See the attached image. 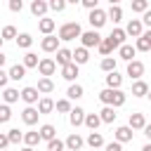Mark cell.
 Listing matches in <instances>:
<instances>
[{
  "instance_id": "cell-47",
  "label": "cell",
  "mask_w": 151,
  "mask_h": 151,
  "mask_svg": "<svg viewBox=\"0 0 151 151\" xmlns=\"http://www.w3.org/2000/svg\"><path fill=\"white\" fill-rule=\"evenodd\" d=\"M104 151H123V144H120V142H116V139H113V142H109V144H106V146H104Z\"/></svg>"
},
{
  "instance_id": "cell-25",
  "label": "cell",
  "mask_w": 151,
  "mask_h": 151,
  "mask_svg": "<svg viewBox=\"0 0 151 151\" xmlns=\"http://www.w3.org/2000/svg\"><path fill=\"white\" fill-rule=\"evenodd\" d=\"M40 142H42V137H40V132H38V130H28V132H24V144H26V146H31V149H33V146H35V144H40Z\"/></svg>"
},
{
  "instance_id": "cell-19",
  "label": "cell",
  "mask_w": 151,
  "mask_h": 151,
  "mask_svg": "<svg viewBox=\"0 0 151 151\" xmlns=\"http://www.w3.org/2000/svg\"><path fill=\"white\" fill-rule=\"evenodd\" d=\"M54 61H57V66L64 68V66H68V64L73 61V52H71L68 47H61V50L57 52V59H54Z\"/></svg>"
},
{
  "instance_id": "cell-28",
  "label": "cell",
  "mask_w": 151,
  "mask_h": 151,
  "mask_svg": "<svg viewBox=\"0 0 151 151\" xmlns=\"http://www.w3.org/2000/svg\"><path fill=\"white\" fill-rule=\"evenodd\" d=\"M35 87H38L40 94H50V92H54V80L52 78H40Z\"/></svg>"
},
{
  "instance_id": "cell-37",
  "label": "cell",
  "mask_w": 151,
  "mask_h": 151,
  "mask_svg": "<svg viewBox=\"0 0 151 151\" xmlns=\"http://www.w3.org/2000/svg\"><path fill=\"white\" fill-rule=\"evenodd\" d=\"M99 66H101L104 73H113V71H116V57H104Z\"/></svg>"
},
{
  "instance_id": "cell-55",
  "label": "cell",
  "mask_w": 151,
  "mask_h": 151,
  "mask_svg": "<svg viewBox=\"0 0 151 151\" xmlns=\"http://www.w3.org/2000/svg\"><path fill=\"white\" fill-rule=\"evenodd\" d=\"M142 38H146V40L151 42V28H149V31H144V35H142Z\"/></svg>"
},
{
  "instance_id": "cell-12",
  "label": "cell",
  "mask_w": 151,
  "mask_h": 151,
  "mask_svg": "<svg viewBox=\"0 0 151 151\" xmlns=\"http://www.w3.org/2000/svg\"><path fill=\"white\" fill-rule=\"evenodd\" d=\"M78 76H80V68H78V64H76V61H71L68 66H64V68H61V78H64V80H68L71 85L76 83V78H78Z\"/></svg>"
},
{
  "instance_id": "cell-11",
  "label": "cell",
  "mask_w": 151,
  "mask_h": 151,
  "mask_svg": "<svg viewBox=\"0 0 151 151\" xmlns=\"http://www.w3.org/2000/svg\"><path fill=\"white\" fill-rule=\"evenodd\" d=\"M127 76L137 83V80H142V76H144V64L139 61V59H134V61H130L127 64Z\"/></svg>"
},
{
  "instance_id": "cell-13",
  "label": "cell",
  "mask_w": 151,
  "mask_h": 151,
  "mask_svg": "<svg viewBox=\"0 0 151 151\" xmlns=\"http://www.w3.org/2000/svg\"><path fill=\"white\" fill-rule=\"evenodd\" d=\"M38 116H40L38 106H26V109L21 111V120H24L26 125H35V123H38Z\"/></svg>"
},
{
  "instance_id": "cell-39",
  "label": "cell",
  "mask_w": 151,
  "mask_h": 151,
  "mask_svg": "<svg viewBox=\"0 0 151 151\" xmlns=\"http://www.w3.org/2000/svg\"><path fill=\"white\" fill-rule=\"evenodd\" d=\"M17 45H19L21 50H28V47L33 45V38H31V33H19V38H17Z\"/></svg>"
},
{
  "instance_id": "cell-7",
  "label": "cell",
  "mask_w": 151,
  "mask_h": 151,
  "mask_svg": "<svg viewBox=\"0 0 151 151\" xmlns=\"http://www.w3.org/2000/svg\"><path fill=\"white\" fill-rule=\"evenodd\" d=\"M21 99H24L28 106H33V104H38L42 97H40L38 87H31V85H28V87H24V90H21Z\"/></svg>"
},
{
  "instance_id": "cell-45",
  "label": "cell",
  "mask_w": 151,
  "mask_h": 151,
  "mask_svg": "<svg viewBox=\"0 0 151 151\" xmlns=\"http://www.w3.org/2000/svg\"><path fill=\"white\" fill-rule=\"evenodd\" d=\"M12 118V111H9V104H2L0 106V123H7Z\"/></svg>"
},
{
  "instance_id": "cell-22",
  "label": "cell",
  "mask_w": 151,
  "mask_h": 151,
  "mask_svg": "<svg viewBox=\"0 0 151 151\" xmlns=\"http://www.w3.org/2000/svg\"><path fill=\"white\" fill-rule=\"evenodd\" d=\"M120 85H123V76H120L118 71L106 73V87H111V90H120Z\"/></svg>"
},
{
  "instance_id": "cell-18",
  "label": "cell",
  "mask_w": 151,
  "mask_h": 151,
  "mask_svg": "<svg viewBox=\"0 0 151 151\" xmlns=\"http://www.w3.org/2000/svg\"><path fill=\"white\" fill-rule=\"evenodd\" d=\"M134 54H137V47H134V45H127V42L118 50V59H123V61H127V64L134 61Z\"/></svg>"
},
{
  "instance_id": "cell-8",
  "label": "cell",
  "mask_w": 151,
  "mask_h": 151,
  "mask_svg": "<svg viewBox=\"0 0 151 151\" xmlns=\"http://www.w3.org/2000/svg\"><path fill=\"white\" fill-rule=\"evenodd\" d=\"M85 118H87V113H85V109H80V106H73V111L68 113V123H71L73 127L85 125Z\"/></svg>"
},
{
  "instance_id": "cell-27",
  "label": "cell",
  "mask_w": 151,
  "mask_h": 151,
  "mask_svg": "<svg viewBox=\"0 0 151 151\" xmlns=\"http://www.w3.org/2000/svg\"><path fill=\"white\" fill-rule=\"evenodd\" d=\"M73 61L78 64V66H83V64H87L90 61V52L80 45V47H76V52H73Z\"/></svg>"
},
{
  "instance_id": "cell-30",
  "label": "cell",
  "mask_w": 151,
  "mask_h": 151,
  "mask_svg": "<svg viewBox=\"0 0 151 151\" xmlns=\"http://www.w3.org/2000/svg\"><path fill=\"white\" fill-rule=\"evenodd\" d=\"M2 99H5V104H14V101L21 99V92L14 90V87H7V90H2Z\"/></svg>"
},
{
  "instance_id": "cell-50",
  "label": "cell",
  "mask_w": 151,
  "mask_h": 151,
  "mask_svg": "<svg viewBox=\"0 0 151 151\" xmlns=\"http://www.w3.org/2000/svg\"><path fill=\"white\" fill-rule=\"evenodd\" d=\"M7 146H9V137H7V132H2L0 134V151H7Z\"/></svg>"
},
{
  "instance_id": "cell-38",
  "label": "cell",
  "mask_w": 151,
  "mask_h": 151,
  "mask_svg": "<svg viewBox=\"0 0 151 151\" xmlns=\"http://www.w3.org/2000/svg\"><path fill=\"white\" fill-rule=\"evenodd\" d=\"M132 12H137V14H146L149 12V0H134L132 2Z\"/></svg>"
},
{
  "instance_id": "cell-26",
  "label": "cell",
  "mask_w": 151,
  "mask_h": 151,
  "mask_svg": "<svg viewBox=\"0 0 151 151\" xmlns=\"http://www.w3.org/2000/svg\"><path fill=\"white\" fill-rule=\"evenodd\" d=\"M85 144H87V146H92V149H99V146H106V142H104V137H101V132H90V134H87V139H85Z\"/></svg>"
},
{
  "instance_id": "cell-20",
  "label": "cell",
  "mask_w": 151,
  "mask_h": 151,
  "mask_svg": "<svg viewBox=\"0 0 151 151\" xmlns=\"http://www.w3.org/2000/svg\"><path fill=\"white\" fill-rule=\"evenodd\" d=\"M109 38H111V42L116 45V50H120V47L125 45V38H127V33H125V28H113Z\"/></svg>"
},
{
  "instance_id": "cell-32",
  "label": "cell",
  "mask_w": 151,
  "mask_h": 151,
  "mask_svg": "<svg viewBox=\"0 0 151 151\" xmlns=\"http://www.w3.org/2000/svg\"><path fill=\"white\" fill-rule=\"evenodd\" d=\"M106 14H109V19H111L113 24H120V21H123V9H120V5H113V2H111V7H109Z\"/></svg>"
},
{
  "instance_id": "cell-53",
  "label": "cell",
  "mask_w": 151,
  "mask_h": 151,
  "mask_svg": "<svg viewBox=\"0 0 151 151\" xmlns=\"http://www.w3.org/2000/svg\"><path fill=\"white\" fill-rule=\"evenodd\" d=\"M144 134H146V139H149V142H151V123H149V125H146V127H144Z\"/></svg>"
},
{
  "instance_id": "cell-46",
  "label": "cell",
  "mask_w": 151,
  "mask_h": 151,
  "mask_svg": "<svg viewBox=\"0 0 151 151\" xmlns=\"http://www.w3.org/2000/svg\"><path fill=\"white\" fill-rule=\"evenodd\" d=\"M50 9H52V12H64V9H66V2H64V0H52V2H50Z\"/></svg>"
},
{
  "instance_id": "cell-35",
  "label": "cell",
  "mask_w": 151,
  "mask_h": 151,
  "mask_svg": "<svg viewBox=\"0 0 151 151\" xmlns=\"http://www.w3.org/2000/svg\"><path fill=\"white\" fill-rule=\"evenodd\" d=\"M99 116H101V123H113L118 113H116V109H113V106H104V109L99 111Z\"/></svg>"
},
{
  "instance_id": "cell-10",
  "label": "cell",
  "mask_w": 151,
  "mask_h": 151,
  "mask_svg": "<svg viewBox=\"0 0 151 151\" xmlns=\"http://www.w3.org/2000/svg\"><path fill=\"white\" fill-rule=\"evenodd\" d=\"M40 47H42V52H59L61 50L59 47V35H45L40 40Z\"/></svg>"
},
{
  "instance_id": "cell-51",
  "label": "cell",
  "mask_w": 151,
  "mask_h": 151,
  "mask_svg": "<svg viewBox=\"0 0 151 151\" xmlns=\"http://www.w3.org/2000/svg\"><path fill=\"white\" fill-rule=\"evenodd\" d=\"M83 7L92 12V9H97V0H83Z\"/></svg>"
},
{
  "instance_id": "cell-4",
  "label": "cell",
  "mask_w": 151,
  "mask_h": 151,
  "mask_svg": "<svg viewBox=\"0 0 151 151\" xmlns=\"http://www.w3.org/2000/svg\"><path fill=\"white\" fill-rule=\"evenodd\" d=\"M101 40H104V38H101L97 31H85V33H83V38H80V42H83V47H85V50H90V47H99V45H101Z\"/></svg>"
},
{
  "instance_id": "cell-17",
  "label": "cell",
  "mask_w": 151,
  "mask_h": 151,
  "mask_svg": "<svg viewBox=\"0 0 151 151\" xmlns=\"http://www.w3.org/2000/svg\"><path fill=\"white\" fill-rule=\"evenodd\" d=\"M83 144H85V139H83L78 132H71V134L66 137V149H68V151H80Z\"/></svg>"
},
{
  "instance_id": "cell-58",
  "label": "cell",
  "mask_w": 151,
  "mask_h": 151,
  "mask_svg": "<svg viewBox=\"0 0 151 151\" xmlns=\"http://www.w3.org/2000/svg\"><path fill=\"white\" fill-rule=\"evenodd\" d=\"M146 97H149V101H151V90H149V94H146Z\"/></svg>"
},
{
  "instance_id": "cell-48",
  "label": "cell",
  "mask_w": 151,
  "mask_h": 151,
  "mask_svg": "<svg viewBox=\"0 0 151 151\" xmlns=\"http://www.w3.org/2000/svg\"><path fill=\"white\" fill-rule=\"evenodd\" d=\"M7 80H9V71H2L0 68V87L7 90Z\"/></svg>"
},
{
  "instance_id": "cell-21",
  "label": "cell",
  "mask_w": 151,
  "mask_h": 151,
  "mask_svg": "<svg viewBox=\"0 0 151 151\" xmlns=\"http://www.w3.org/2000/svg\"><path fill=\"white\" fill-rule=\"evenodd\" d=\"M7 71H9V80H24L26 78V66L24 64H14Z\"/></svg>"
},
{
  "instance_id": "cell-6",
  "label": "cell",
  "mask_w": 151,
  "mask_h": 151,
  "mask_svg": "<svg viewBox=\"0 0 151 151\" xmlns=\"http://www.w3.org/2000/svg\"><path fill=\"white\" fill-rule=\"evenodd\" d=\"M125 33L132 35V38H142V35H144V24H142V19H130L127 26H125Z\"/></svg>"
},
{
  "instance_id": "cell-40",
  "label": "cell",
  "mask_w": 151,
  "mask_h": 151,
  "mask_svg": "<svg viewBox=\"0 0 151 151\" xmlns=\"http://www.w3.org/2000/svg\"><path fill=\"white\" fill-rule=\"evenodd\" d=\"M7 137H9V144H19V142H24V132H19V127L7 130Z\"/></svg>"
},
{
  "instance_id": "cell-1",
  "label": "cell",
  "mask_w": 151,
  "mask_h": 151,
  "mask_svg": "<svg viewBox=\"0 0 151 151\" xmlns=\"http://www.w3.org/2000/svg\"><path fill=\"white\" fill-rule=\"evenodd\" d=\"M125 99H127V94H125L123 90L104 87V90L99 92V101H101L104 106H113V109H118V106H123V104H125Z\"/></svg>"
},
{
  "instance_id": "cell-41",
  "label": "cell",
  "mask_w": 151,
  "mask_h": 151,
  "mask_svg": "<svg viewBox=\"0 0 151 151\" xmlns=\"http://www.w3.org/2000/svg\"><path fill=\"white\" fill-rule=\"evenodd\" d=\"M57 111H59V113H71V111H73L71 99H57Z\"/></svg>"
},
{
  "instance_id": "cell-36",
  "label": "cell",
  "mask_w": 151,
  "mask_h": 151,
  "mask_svg": "<svg viewBox=\"0 0 151 151\" xmlns=\"http://www.w3.org/2000/svg\"><path fill=\"white\" fill-rule=\"evenodd\" d=\"M97 50H99V54H104V57H111V52L116 50V45L111 42V38H104V40H101V45H99Z\"/></svg>"
},
{
  "instance_id": "cell-2",
  "label": "cell",
  "mask_w": 151,
  "mask_h": 151,
  "mask_svg": "<svg viewBox=\"0 0 151 151\" xmlns=\"http://www.w3.org/2000/svg\"><path fill=\"white\" fill-rule=\"evenodd\" d=\"M76 38H83V28L78 21H66L59 26V40H76Z\"/></svg>"
},
{
  "instance_id": "cell-54",
  "label": "cell",
  "mask_w": 151,
  "mask_h": 151,
  "mask_svg": "<svg viewBox=\"0 0 151 151\" xmlns=\"http://www.w3.org/2000/svg\"><path fill=\"white\" fill-rule=\"evenodd\" d=\"M5 61H7V54H2V52H0V68L5 66Z\"/></svg>"
},
{
  "instance_id": "cell-33",
  "label": "cell",
  "mask_w": 151,
  "mask_h": 151,
  "mask_svg": "<svg viewBox=\"0 0 151 151\" xmlns=\"http://www.w3.org/2000/svg\"><path fill=\"white\" fill-rule=\"evenodd\" d=\"M21 64H24L26 68H38V66H40V59H38V54H35V52H26Z\"/></svg>"
},
{
  "instance_id": "cell-15",
  "label": "cell",
  "mask_w": 151,
  "mask_h": 151,
  "mask_svg": "<svg viewBox=\"0 0 151 151\" xmlns=\"http://www.w3.org/2000/svg\"><path fill=\"white\" fill-rule=\"evenodd\" d=\"M47 9H50V2H45V0H33V2H31V14H33V17L45 19Z\"/></svg>"
},
{
  "instance_id": "cell-31",
  "label": "cell",
  "mask_w": 151,
  "mask_h": 151,
  "mask_svg": "<svg viewBox=\"0 0 151 151\" xmlns=\"http://www.w3.org/2000/svg\"><path fill=\"white\" fill-rule=\"evenodd\" d=\"M99 125H101V116H99V113H87V118H85V127H90V132H97Z\"/></svg>"
},
{
  "instance_id": "cell-9",
  "label": "cell",
  "mask_w": 151,
  "mask_h": 151,
  "mask_svg": "<svg viewBox=\"0 0 151 151\" xmlns=\"http://www.w3.org/2000/svg\"><path fill=\"white\" fill-rule=\"evenodd\" d=\"M132 134H134V130H132L130 125H120V127H116V132H113L116 142H120V144H127V142H132Z\"/></svg>"
},
{
  "instance_id": "cell-16",
  "label": "cell",
  "mask_w": 151,
  "mask_h": 151,
  "mask_svg": "<svg viewBox=\"0 0 151 151\" xmlns=\"http://www.w3.org/2000/svg\"><path fill=\"white\" fill-rule=\"evenodd\" d=\"M54 28H57V21L50 19V17H45V19L38 21V31H40L42 35H54Z\"/></svg>"
},
{
  "instance_id": "cell-34",
  "label": "cell",
  "mask_w": 151,
  "mask_h": 151,
  "mask_svg": "<svg viewBox=\"0 0 151 151\" xmlns=\"http://www.w3.org/2000/svg\"><path fill=\"white\" fill-rule=\"evenodd\" d=\"M83 85H78V83H73V85H68V90H66V99H80L83 97Z\"/></svg>"
},
{
  "instance_id": "cell-49",
  "label": "cell",
  "mask_w": 151,
  "mask_h": 151,
  "mask_svg": "<svg viewBox=\"0 0 151 151\" xmlns=\"http://www.w3.org/2000/svg\"><path fill=\"white\" fill-rule=\"evenodd\" d=\"M9 9H12V12H21V9H24V2H21V0H9Z\"/></svg>"
},
{
  "instance_id": "cell-23",
  "label": "cell",
  "mask_w": 151,
  "mask_h": 151,
  "mask_svg": "<svg viewBox=\"0 0 151 151\" xmlns=\"http://www.w3.org/2000/svg\"><path fill=\"white\" fill-rule=\"evenodd\" d=\"M54 109H57V101L50 99V97H42V99L38 101V111H40V116H42V113H52Z\"/></svg>"
},
{
  "instance_id": "cell-5",
  "label": "cell",
  "mask_w": 151,
  "mask_h": 151,
  "mask_svg": "<svg viewBox=\"0 0 151 151\" xmlns=\"http://www.w3.org/2000/svg\"><path fill=\"white\" fill-rule=\"evenodd\" d=\"M38 71H40V78H50V76H54V71H57V61L50 59V57H42Z\"/></svg>"
},
{
  "instance_id": "cell-42",
  "label": "cell",
  "mask_w": 151,
  "mask_h": 151,
  "mask_svg": "<svg viewBox=\"0 0 151 151\" xmlns=\"http://www.w3.org/2000/svg\"><path fill=\"white\" fill-rule=\"evenodd\" d=\"M134 47H137V52H151V42H149L146 38H137Z\"/></svg>"
},
{
  "instance_id": "cell-52",
  "label": "cell",
  "mask_w": 151,
  "mask_h": 151,
  "mask_svg": "<svg viewBox=\"0 0 151 151\" xmlns=\"http://www.w3.org/2000/svg\"><path fill=\"white\" fill-rule=\"evenodd\" d=\"M142 24H144V26H149V28H151V9H149V12H146V14H144V17H142Z\"/></svg>"
},
{
  "instance_id": "cell-24",
  "label": "cell",
  "mask_w": 151,
  "mask_h": 151,
  "mask_svg": "<svg viewBox=\"0 0 151 151\" xmlns=\"http://www.w3.org/2000/svg\"><path fill=\"white\" fill-rule=\"evenodd\" d=\"M38 132H40V137H42L47 144H50L52 139H57V127H54V125H50V123H45V125H42Z\"/></svg>"
},
{
  "instance_id": "cell-14",
  "label": "cell",
  "mask_w": 151,
  "mask_h": 151,
  "mask_svg": "<svg viewBox=\"0 0 151 151\" xmlns=\"http://www.w3.org/2000/svg\"><path fill=\"white\" fill-rule=\"evenodd\" d=\"M127 125L132 127V130H144L149 123H146V118H144V113H139V111H134V113H130V118H127Z\"/></svg>"
},
{
  "instance_id": "cell-44",
  "label": "cell",
  "mask_w": 151,
  "mask_h": 151,
  "mask_svg": "<svg viewBox=\"0 0 151 151\" xmlns=\"http://www.w3.org/2000/svg\"><path fill=\"white\" fill-rule=\"evenodd\" d=\"M64 149H66V142H61V139H52L47 144V151H64Z\"/></svg>"
},
{
  "instance_id": "cell-29",
  "label": "cell",
  "mask_w": 151,
  "mask_h": 151,
  "mask_svg": "<svg viewBox=\"0 0 151 151\" xmlns=\"http://www.w3.org/2000/svg\"><path fill=\"white\" fill-rule=\"evenodd\" d=\"M149 85L144 83V80H137V83H132V97H146L149 94Z\"/></svg>"
},
{
  "instance_id": "cell-3",
  "label": "cell",
  "mask_w": 151,
  "mask_h": 151,
  "mask_svg": "<svg viewBox=\"0 0 151 151\" xmlns=\"http://www.w3.org/2000/svg\"><path fill=\"white\" fill-rule=\"evenodd\" d=\"M87 21H90L92 31H99V28H101V26H104V24L109 21V14H106L104 9H99V7H97V9H92V12H90Z\"/></svg>"
},
{
  "instance_id": "cell-43",
  "label": "cell",
  "mask_w": 151,
  "mask_h": 151,
  "mask_svg": "<svg viewBox=\"0 0 151 151\" xmlns=\"http://www.w3.org/2000/svg\"><path fill=\"white\" fill-rule=\"evenodd\" d=\"M14 38H19L17 35V28L14 26H5L2 28V40H14Z\"/></svg>"
},
{
  "instance_id": "cell-56",
  "label": "cell",
  "mask_w": 151,
  "mask_h": 151,
  "mask_svg": "<svg viewBox=\"0 0 151 151\" xmlns=\"http://www.w3.org/2000/svg\"><path fill=\"white\" fill-rule=\"evenodd\" d=\"M142 151H151V142H149V144H144V146H142Z\"/></svg>"
},
{
  "instance_id": "cell-57",
  "label": "cell",
  "mask_w": 151,
  "mask_h": 151,
  "mask_svg": "<svg viewBox=\"0 0 151 151\" xmlns=\"http://www.w3.org/2000/svg\"><path fill=\"white\" fill-rule=\"evenodd\" d=\"M21 151H33V149H31V146H24V149H21Z\"/></svg>"
}]
</instances>
